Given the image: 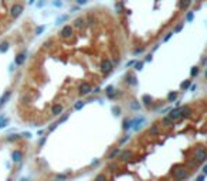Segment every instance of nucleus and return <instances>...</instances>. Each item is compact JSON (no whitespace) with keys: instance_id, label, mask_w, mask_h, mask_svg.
Listing matches in <instances>:
<instances>
[{"instance_id":"nucleus-1","label":"nucleus","mask_w":207,"mask_h":181,"mask_svg":"<svg viewBox=\"0 0 207 181\" xmlns=\"http://www.w3.org/2000/svg\"><path fill=\"white\" fill-rule=\"evenodd\" d=\"M23 13V6L21 4H19V3H16V4H13L11 6V9H10V16L11 17H19L20 14Z\"/></svg>"},{"instance_id":"nucleus-2","label":"nucleus","mask_w":207,"mask_h":181,"mask_svg":"<svg viewBox=\"0 0 207 181\" xmlns=\"http://www.w3.org/2000/svg\"><path fill=\"white\" fill-rule=\"evenodd\" d=\"M78 3H82V4H84V3H87V0H78Z\"/></svg>"}]
</instances>
